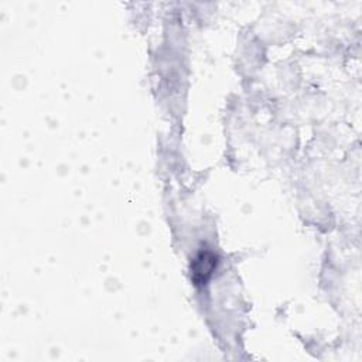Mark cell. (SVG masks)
Returning <instances> with one entry per match:
<instances>
[{
    "instance_id": "1",
    "label": "cell",
    "mask_w": 362,
    "mask_h": 362,
    "mask_svg": "<svg viewBox=\"0 0 362 362\" xmlns=\"http://www.w3.org/2000/svg\"><path fill=\"white\" fill-rule=\"evenodd\" d=\"M219 263V256L211 249H201L192 259L189 272L191 280L197 286L205 284L215 273Z\"/></svg>"
}]
</instances>
